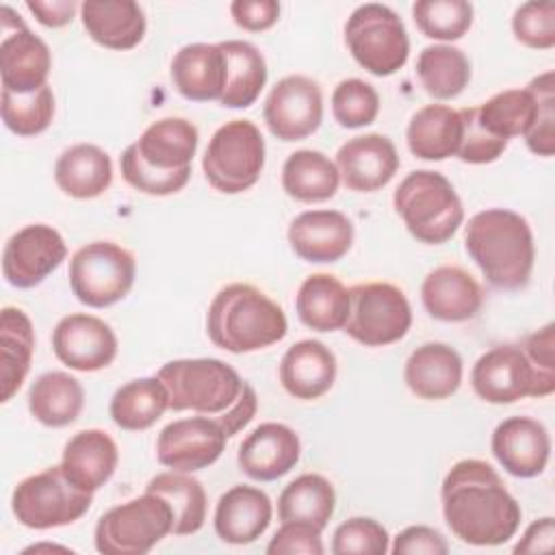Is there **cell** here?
I'll return each mask as SVG.
<instances>
[{"instance_id":"obj_1","label":"cell","mask_w":555,"mask_h":555,"mask_svg":"<svg viewBox=\"0 0 555 555\" xmlns=\"http://www.w3.org/2000/svg\"><path fill=\"white\" fill-rule=\"evenodd\" d=\"M442 516L451 533L464 544L499 546L520 527V505L501 475L483 460L455 462L442 481Z\"/></svg>"},{"instance_id":"obj_2","label":"cell","mask_w":555,"mask_h":555,"mask_svg":"<svg viewBox=\"0 0 555 555\" xmlns=\"http://www.w3.org/2000/svg\"><path fill=\"white\" fill-rule=\"evenodd\" d=\"M199 132L184 117H163L150 124L119 158L124 180L145 195L165 197L182 191L191 178V160Z\"/></svg>"},{"instance_id":"obj_3","label":"cell","mask_w":555,"mask_h":555,"mask_svg":"<svg viewBox=\"0 0 555 555\" xmlns=\"http://www.w3.org/2000/svg\"><path fill=\"white\" fill-rule=\"evenodd\" d=\"M464 247L490 286L520 291L529 284L535 245L529 221L509 208H486L464 225Z\"/></svg>"},{"instance_id":"obj_4","label":"cell","mask_w":555,"mask_h":555,"mask_svg":"<svg viewBox=\"0 0 555 555\" xmlns=\"http://www.w3.org/2000/svg\"><path fill=\"white\" fill-rule=\"evenodd\" d=\"M206 332L215 347L230 353H251L280 343L288 321L264 291L234 282L223 286L210 301Z\"/></svg>"},{"instance_id":"obj_5","label":"cell","mask_w":555,"mask_h":555,"mask_svg":"<svg viewBox=\"0 0 555 555\" xmlns=\"http://www.w3.org/2000/svg\"><path fill=\"white\" fill-rule=\"evenodd\" d=\"M169 395V410L195 414H228L243 397L247 382L219 358H180L156 373Z\"/></svg>"},{"instance_id":"obj_6","label":"cell","mask_w":555,"mask_h":555,"mask_svg":"<svg viewBox=\"0 0 555 555\" xmlns=\"http://www.w3.org/2000/svg\"><path fill=\"white\" fill-rule=\"evenodd\" d=\"M408 232L425 245L447 243L464 221L462 199L447 176L431 169L410 171L392 195Z\"/></svg>"},{"instance_id":"obj_7","label":"cell","mask_w":555,"mask_h":555,"mask_svg":"<svg viewBox=\"0 0 555 555\" xmlns=\"http://www.w3.org/2000/svg\"><path fill=\"white\" fill-rule=\"evenodd\" d=\"M173 529L169 503L145 492L111 507L98 518L93 531L95 551L102 555H145Z\"/></svg>"},{"instance_id":"obj_8","label":"cell","mask_w":555,"mask_h":555,"mask_svg":"<svg viewBox=\"0 0 555 555\" xmlns=\"http://www.w3.org/2000/svg\"><path fill=\"white\" fill-rule=\"evenodd\" d=\"M264 169V139L249 119H232L210 137L202 171L208 184L225 195L251 189Z\"/></svg>"},{"instance_id":"obj_9","label":"cell","mask_w":555,"mask_h":555,"mask_svg":"<svg viewBox=\"0 0 555 555\" xmlns=\"http://www.w3.org/2000/svg\"><path fill=\"white\" fill-rule=\"evenodd\" d=\"M345 43L353 61L379 78L399 72L410 56L403 20L379 2H366L353 9L345 24Z\"/></svg>"},{"instance_id":"obj_10","label":"cell","mask_w":555,"mask_h":555,"mask_svg":"<svg viewBox=\"0 0 555 555\" xmlns=\"http://www.w3.org/2000/svg\"><path fill=\"white\" fill-rule=\"evenodd\" d=\"M93 503V494L76 488L61 464L22 479L11 494V512L28 529H54L80 520Z\"/></svg>"},{"instance_id":"obj_11","label":"cell","mask_w":555,"mask_h":555,"mask_svg":"<svg viewBox=\"0 0 555 555\" xmlns=\"http://www.w3.org/2000/svg\"><path fill=\"white\" fill-rule=\"evenodd\" d=\"M134 278V256L113 241L87 243L69 260L72 293L89 308H108L121 301L130 293Z\"/></svg>"},{"instance_id":"obj_12","label":"cell","mask_w":555,"mask_h":555,"mask_svg":"<svg viewBox=\"0 0 555 555\" xmlns=\"http://www.w3.org/2000/svg\"><path fill=\"white\" fill-rule=\"evenodd\" d=\"M470 386L486 403L505 405L525 397L553 395L555 373L535 369L520 345H496L473 364Z\"/></svg>"},{"instance_id":"obj_13","label":"cell","mask_w":555,"mask_h":555,"mask_svg":"<svg viewBox=\"0 0 555 555\" xmlns=\"http://www.w3.org/2000/svg\"><path fill=\"white\" fill-rule=\"evenodd\" d=\"M412 325L405 293L390 282H366L349 288L347 336L364 347H386L401 340Z\"/></svg>"},{"instance_id":"obj_14","label":"cell","mask_w":555,"mask_h":555,"mask_svg":"<svg viewBox=\"0 0 555 555\" xmlns=\"http://www.w3.org/2000/svg\"><path fill=\"white\" fill-rule=\"evenodd\" d=\"M0 22L2 89L13 93H30L46 87L52 69V54L48 43L41 37H37L9 4H2Z\"/></svg>"},{"instance_id":"obj_15","label":"cell","mask_w":555,"mask_h":555,"mask_svg":"<svg viewBox=\"0 0 555 555\" xmlns=\"http://www.w3.org/2000/svg\"><path fill=\"white\" fill-rule=\"evenodd\" d=\"M264 124L280 141H301L314 134L323 121L321 87L301 74L280 78L262 108Z\"/></svg>"},{"instance_id":"obj_16","label":"cell","mask_w":555,"mask_h":555,"mask_svg":"<svg viewBox=\"0 0 555 555\" xmlns=\"http://www.w3.org/2000/svg\"><path fill=\"white\" fill-rule=\"evenodd\" d=\"M67 256L61 232L48 223H28L13 232L2 249V275L15 288H35Z\"/></svg>"},{"instance_id":"obj_17","label":"cell","mask_w":555,"mask_h":555,"mask_svg":"<svg viewBox=\"0 0 555 555\" xmlns=\"http://www.w3.org/2000/svg\"><path fill=\"white\" fill-rule=\"evenodd\" d=\"M228 434L215 416L197 414L167 423L156 438V460L171 468L195 473L212 466L225 451Z\"/></svg>"},{"instance_id":"obj_18","label":"cell","mask_w":555,"mask_h":555,"mask_svg":"<svg viewBox=\"0 0 555 555\" xmlns=\"http://www.w3.org/2000/svg\"><path fill=\"white\" fill-rule=\"evenodd\" d=\"M52 349L65 366L80 373H93L113 364L117 356V336L104 319L74 312L54 325Z\"/></svg>"},{"instance_id":"obj_19","label":"cell","mask_w":555,"mask_h":555,"mask_svg":"<svg viewBox=\"0 0 555 555\" xmlns=\"http://www.w3.org/2000/svg\"><path fill=\"white\" fill-rule=\"evenodd\" d=\"M399 165L395 143L379 132L353 137L336 152L340 182L356 193L379 191L395 178Z\"/></svg>"},{"instance_id":"obj_20","label":"cell","mask_w":555,"mask_h":555,"mask_svg":"<svg viewBox=\"0 0 555 555\" xmlns=\"http://www.w3.org/2000/svg\"><path fill=\"white\" fill-rule=\"evenodd\" d=\"M492 455L514 477L531 479L544 473L551 457L548 429L531 416H509L492 431Z\"/></svg>"},{"instance_id":"obj_21","label":"cell","mask_w":555,"mask_h":555,"mask_svg":"<svg viewBox=\"0 0 555 555\" xmlns=\"http://www.w3.org/2000/svg\"><path fill=\"white\" fill-rule=\"evenodd\" d=\"M301 455L297 431L284 423H260L238 447V468L254 481H275L291 473Z\"/></svg>"},{"instance_id":"obj_22","label":"cell","mask_w":555,"mask_h":555,"mask_svg":"<svg viewBox=\"0 0 555 555\" xmlns=\"http://www.w3.org/2000/svg\"><path fill=\"white\" fill-rule=\"evenodd\" d=\"M288 245L306 262H338L353 245V223L340 210H306L288 225Z\"/></svg>"},{"instance_id":"obj_23","label":"cell","mask_w":555,"mask_h":555,"mask_svg":"<svg viewBox=\"0 0 555 555\" xmlns=\"http://www.w3.org/2000/svg\"><path fill=\"white\" fill-rule=\"evenodd\" d=\"M421 301L429 317L447 323H462L479 314L483 291L466 269L442 264L425 275L421 284Z\"/></svg>"},{"instance_id":"obj_24","label":"cell","mask_w":555,"mask_h":555,"mask_svg":"<svg viewBox=\"0 0 555 555\" xmlns=\"http://www.w3.org/2000/svg\"><path fill=\"white\" fill-rule=\"evenodd\" d=\"M273 505L267 492L238 483L225 490L215 507V533L221 542L243 546L256 542L271 525Z\"/></svg>"},{"instance_id":"obj_25","label":"cell","mask_w":555,"mask_h":555,"mask_svg":"<svg viewBox=\"0 0 555 555\" xmlns=\"http://www.w3.org/2000/svg\"><path fill=\"white\" fill-rule=\"evenodd\" d=\"M336 356L334 351L314 338L291 345L280 360L282 388L301 401H314L330 392L336 382Z\"/></svg>"},{"instance_id":"obj_26","label":"cell","mask_w":555,"mask_h":555,"mask_svg":"<svg viewBox=\"0 0 555 555\" xmlns=\"http://www.w3.org/2000/svg\"><path fill=\"white\" fill-rule=\"evenodd\" d=\"M462 373V358L447 343H423L408 356L403 366L405 386L425 401H440L455 395Z\"/></svg>"},{"instance_id":"obj_27","label":"cell","mask_w":555,"mask_h":555,"mask_svg":"<svg viewBox=\"0 0 555 555\" xmlns=\"http://www.w3.org/2000/svg\"><path fill=\"white\" fill-rule=\"evenodd\" d=\"M169 76L184 100H219L225 87V54L219 43H186L173 54Z\"/></svg>"},{"instance_id":"obj_28","label":"cell","mask_w":555,"mask_h":555,"mask_svg":"<svg viewBox=\"0 0 555 555\" xmlns=\"http://www.w3.org/2000/svg\"><path fill=\"white\" fill-rule=\"evenodd\" d=\"M119 449L104 429L76 431L63 449L61 468L65 477L85 492H98L115 473Z\"/></svg>"},{"instance_id":"obj_29","label":"cell","mask_w":555,"mask_h":555,"mask_svg":"<svg viewBox=\"0 0 555 555\" xmlns=\"http://www.w3.org/2000/svg\"><path fill=\"white\" fill-rule=\"evenodd\" d=\"M80 20L98 46L119 52L137 48L147 28L141 4L132 0H87L80 4Z\"/></svg>"},{"instance_id":"obj_30","label":"cell","mask_w":555,"mask_h":555,"mask_svg":"<svg viewBox=\"0 0 555 555\" xmlns=\"http://www.w3.org/2000/svg\"><path fill=\"white\" fill-rule=\"evenodd\" d=\"M54 182L74 199L100 197L113 182L111 156L93 143L69 145L54 163Z\"/></svg>"},{"instance_id":"obj_31","label":"cell","mask_w":555,"mask_h":555,"mask_svg":"<svg viewBox=\"0 0 555 555\" xmlns=\"http://www.w3.org/2000/svg\"><path fill=\"white\" fill-rule=\"evenodd\" d=\"M462 137L460 111L447 104L418 108L405 130L408 150L421 160H444L457 154Z\"/></svg>"},{"instance_id":"obj_32","label":"cell","mask_w":555,"mask_h":555,"mask_svg":"<svg viewBox=\"0 0 555 555\" xmlns=\"http://www.w3.org/2000/svg\"><path fill=\"white\" fill-rule=\"evenodd\" d=\"M295 312L314 332L343 330L349 314V291L332 273H312L295 295Z\"/></svg>"},{"instance_id":"obj_33","label":"cell","mask_w":555,"mask_h":555,"mask_svg":"<svg viewBox=\"0 0 555 555\" xmlns=\"http://www.w3.org/2000/svg\"><path fill=\"white\" fill-rule=\"evenodd\" d=\"M0 353H2L0 401L7 403L22 388L35 353L33 321L22 308L4 306L0 312Z\"/></svg>"},{"instance_id":"obj_34","label":"cell","mask_w":555,"mask_h":555,"mask_svg":"<svg viewBox=\"0 0 555 555\" xmlns=\"http://www.w3.org/2000/svg\"><path fill=\"white\" fill-rule=\"evenodd\" d=\"M85 408L82 384L65 371L39 375L28 390V412L46 427L72 425Z\"/></svg>"},{"instance_id":"obj_35","label":"cell","mask_w":555,"mask_h":555,"mask_svg":"<svg viewBox=\"0 0 555 555\" xmlns=\"http://www.w3.org/2000/svg\"><path fill=\"white\" fill-rule=\"evenodd\" d=\"M225 54V87L219 102L225 108H247L267 85V63L262 52L243 39L219 43Z\"/></svg>"},{"instance_id":"obj_36","label":"cell","mask_w":555,"mask_h":555,"mask_svg":"<svg viewBox=\"0 0 555 555\" xmlns=\"http://www.w3.org/2000/svg\"><path fill=\"white\" fill-rule=\"evenodd\" d=\"M338 184L340 173L336 163L319 150H297L284 160L282 189L297 202L317 204L332 199Z\"/></svg>"},{"instance_id":"obj_37","label":"cell","mask_w":555,"mask_h":555,"mask_svg":"<svg viewBox=\"0 0 555 555\" xmlns=\"http://www.w3.org/2000/svg\"><path fill=\"white\" fill-rule=\"evenodd\" d=\"M334 486L319 473L295 477L278 496V518L282 522H308L323 531L334 516Z\"/></svg>"},{"instance_id":"obj_38","label":"cell","mask_w":555,"mask_h":555,"mask_svg":"<svg viewBox=\"0 0 555 555\" xmlns=\"http://www.w3.org/2000/svg\"><path fill=\"white\" fill-rule=\"evenodd\" d=\"M145 492L163 496L173 512V535H193L204 527L208 499L199 479L184 470H167L154 475Z\"/></svg>"},{"instance_id":"obj_39","label":"cell","mask_w":555,"mask_h":555,"mask_svg":"<svg viewBox=\"0 0 555 555\" xmlns=\"http://www.w3.org/2000/svg\"><path fill=\"white\" fill-rule=\"evenodd\" d=\"M165 410H169V395L156 375L126 382L115 390L108 405L113 423L126 431L150 429Z\"/></svg>"},{"instance_id":"obj_40","label":"cell","mask_w":555,"mask_h":555,"mask_svg":"<svg viewBox=\"0 0 555 555\" xmlns=\"http://www.w3.org/2000/svg\"><path fill=\"white\" fill-rule=\"evenodd\" d=\"M416 76L425 93L434 100H453L470 82V61L451 43H434L421 50Z\"/></svg>"},{"instance_id":"obj_41","label":"cell","mask_w":555,"mask_h":555,"mask_svg":"<svg viewBox=\"0 0 555 555\" xmlns=\"http://www.w3.org/2000/svg\"><path fill=\"white\" fill-rule=\"evenodd\" d=\"M535 95L525 89H505L475 106L479 124L494 137L509 143L514 137H525L535 117Z\"/></svg>"},{"instance_id":"obj_42","label":"cell","mask_w":555,"mask_h":555,"mask_svg":"<svg viewBox=\"0 0 555 555\" xmlns=\"http://www.w3.org/2000/svg\"><path fill=\"white\" fill-rule=\"evenodd\" d=\"M0 108L7 130L17 137H37L48 130L54 119L52 87L46 85L30 93H13L2 89Z\"/></svg>"},{"instance_id":"obj_43","label":"cell","mask_w":555,"mask_h":555,"mask_svg":"<svg viewBox=\"0 0 555 555\" xmlns=\"http://www.w3.org/2000/svg\"><path fill=\"white\" fill-rule=\"evenodd\" d=\"M473 4L466 0H418L412 17L418 30L436 41L462 39L473 26Z\"/></svg>"},{"instance_id":"obj_44","label":"cell","mask_w":555,"mask_h":555,"mask_svg":"<svg viewBox=\"0 0 555 555\" xmlns=\"http://www.w3.org/2000/svg\"><path fill=\"white\" fill-rule=\"evenodd\" d=\"M332 115L343 128H364L379 115V95L360 78H345L334 87Z\"/></svg>"},{"instance_id":"obj_45","label":"cell","mask_w":555,"mask_h":555,"mask_svg":"<svg viewBox=\"0 0 555 555\" xmlns=\"http://www.w3.org/2000/svg\"><path fill=\"white\" fill-rule=\"evenodd\" d=\"M527 89L535 95L538 106L525 143L535 156L551 158L555 154V74L548 69L535 76Z\"/></svg>"},{"instance_id":"obj_46","label":"cell","mask_w":555,"mask_h":555,"mask_svg":"<svg viewBox=\"0 0 555 555\" xmlns=\"http://www.w3.org/2000/svg\"><path fill=\"white\" fill-rule=\"evenodd\" d=\"M390 551V535L382 522L369 516H353L340 522L332 535L334 555H384Z\"/></svg>"},{"instance_id":"obj_47","label":"cell","mask_w":555,"mask_h":555,"mask_svg":"<svg viewBox=\"0 0 555 555\" xmlns=\"http://www.w3.org/2000/svg\"><path fill=\"white\" fill-rule=\"evenodd\" d=\"M512 33L516 41L533 50H551L555 46V4L525 2L514 11Z\"/></svg>"},{"instance_id":"obj_48","label":"cell","mask_w":555,"mask_h":555,"mask_svg":"<svg viewBox=\"0 0 555 555\" xmlns=\"http://www.w3.org/2000/svg\"><path fill=\"white\" fill-rule=\"evenodd\" d=\"M462 137H460V147H457V158L468 165H486L494 163L505 150L507 141L490 134L477 119L475 106L462 108Z\"/></svg>"},{"instance_id":"obj_49","label":"cell","mask_w":555,"mask_h":555,"mask_svg":"<svg viewBox=\"0 0 555 555\" xmlns=\"http://www.w3.org/2000/svg\"><path fill=\"white\" fill-rule=\"evenodd\" d=\"M323 551L321 529L308 522H282L267 544L269 555H323Z\"/></svg>"},{"instance_id":"obj_50","label":"cell","mask_w":555,"mask_h":555,"mask_svg":"<svg viewBox=\"0 0 555 555\" xmlns=\"http://www.w3.org/2000/svg\"><path fill=\"white\" fill-rule=\"evenodd\" d=\"M390 551L395 555H447L449 544L438 529L427 525H410L395 535Z\"/></svg>"},{"instance_id":"obj_51","label":"cell","mask_w":555,"mask_h":555,"mask_svg":"<svg viewBox=\"0 0 555 555\" xmlns=\"http://www.w3.org/2000/svg\"><path fill=\"white\" fill-rule=\"evenodd\" d=\"M234 24L249 33L269 30L280 20V2L275 0H234L230 4Z\"/></svg>"},{"instance_id":"obj_52","label":"cell","mask_w":555,"mask_h":555,"mask_svg":"<svg viewBox=\"0 0 555 555\" xmlns=\"http://www.w3.org/2000/svg\"><path fill=\"white\" fill-rule=\"evenodd\" d=\"M522 351L535 369L544 373H555V325L546 323L542 330L529 334Z\"/></svg>"},{"instance_id":"obj_53","label":"cell","mask_w":555,"mask_h":555,"mask_svg":"<svg viewBox=\"0 0 555 555\" xmlns=\"http://www.w3.org/2000/svg\"><path fill=\"white\" fill-rule=\"evenodd\" d=\"M26 9L39 24L48 28H63L72 24L78 4L74 0H26Z\"/></svg>"},{"instance_id":"obj_54","label":"cell","mask_w":555,"mask_h":555,"mask_svg":"<svg viewBox=\"0 0 555 555\" xmlns=\"http://www.w3.org/2000/svg\"><path fill=\"white\" fill-rule=\"evenodd\" d=\"M553 538H555L553 516L538 518L525 529L522 538L514 544V553H548L553 551Z\"/></svg>"}]
</instances>
